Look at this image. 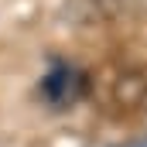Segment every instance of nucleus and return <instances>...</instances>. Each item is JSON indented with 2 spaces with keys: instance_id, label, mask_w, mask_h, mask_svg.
<instances>
[{
  "instance_id": "2",
  "label": "nucleus",
  "mask_w": 147,
  "mask_h": 147,
  "mask_svg": "<svg viewBox=\"0 0 147 147\" xmlns=\"http://www.w3.org/2000/svg\"><path fill=\"white\" fill-rule=\"evenodd\" d=\"M130 147H147V140H140V144H130Z\"/></svg>"
},
{
  "instance_id": "1",
  "label": "nucleus",
  "mask_w": 147,
  "mask_h": 147,
  "mask_svg": "<svg viewBox=\"0 0 147 147\" xmlns=\"http://www.w3.org/2000/svg\"><path fill=\"white\" fill-rule=\"evenodd\" d=\"M72 86H75V75L69 72V69H55V72H51L45 82H41L45 96H48V99H55V103H65V99H72Z\"/></svg>"
}]
</instances>
